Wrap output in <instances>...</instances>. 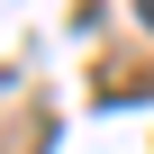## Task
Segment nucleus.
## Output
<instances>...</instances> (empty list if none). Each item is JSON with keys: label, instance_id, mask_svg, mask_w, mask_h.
<instances>
[{"label": "nucleus", "instance_id": "nucleus-1", "mask_svg": "<svg viewBox=\"0 0 154 154\" xmlns=\"http://www.w3.org/2000/svg\"><path fill=\"white\" fill-rule=\"evenodd\" d=\"M136 9H145V27H154V0H136Z\"/></svg>", "mask_w": 154, "mask_h": 154}]
</instances>
